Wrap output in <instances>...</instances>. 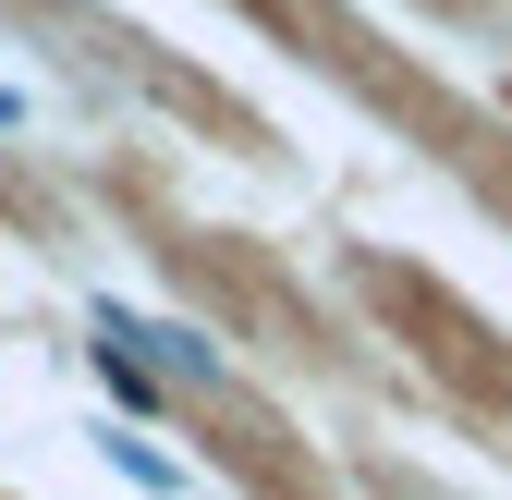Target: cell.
<instances>
[{
  "label": "cell",
  "mask_w": 512,
  "mask_h": 500,
  "mask_svg": "<svg viewBox=\"0 0 512 500\" xmlns=\"http://www.w3.org/2000/svg\"><path fill=\"white\" fill-rule=\"evenodd\" d=\"M98 391H110V403H135V415H159V403H171V379H159L135 342H110V330H98Z\"/></svg>",
  "instance_id": "2"
},
{
  "label": "cell",
  "mask_w": 512,
  "mask_h": 500,
  "mask_svg": "<svg viewBox=\"0 0 512 500\" xmlns=\"http://www.w3.org/2000/svg\"><path fill=\"white\" fill-rule=\"evenodd\" d=\"M98 330H110V342H135L159 379H183V391H220V379H232V354H220L208 330H183V318H98Z\"/></svg>",
  "instance_id": "1"
}]
</instances>
